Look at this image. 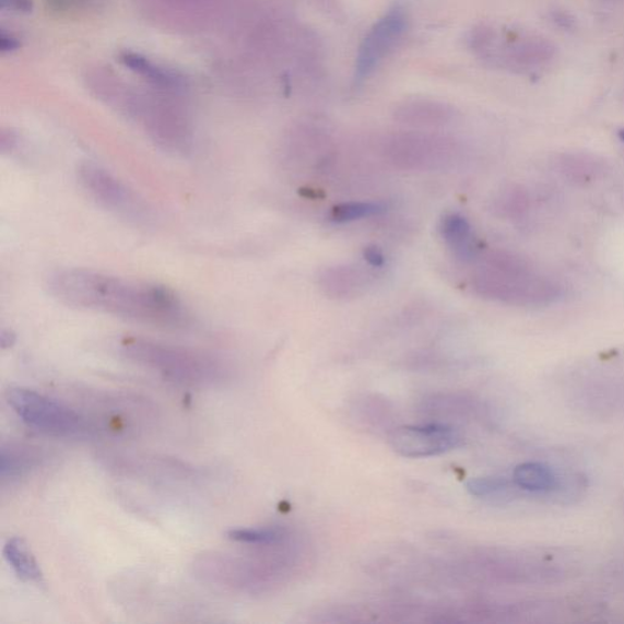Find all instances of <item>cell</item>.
<instances>
[{"label": "cell", "mask_w": 624, "mask_h": 624, "mask_svg": "<svg viewBox=\"0 0 624 624\" xmlns=\"http://www.w3.org/2000/svg\"><path fill=\"white\" fill-rule=\"evenodd\" d=\"M42 454L35 449L15 444H4L0 450V478L3 483L23 479L24 475L39 467Z\"/></svg>", "instance_id": "cell-13"}, {"label": "cell", "mask_w": 624, "mask_h": 624, "mask_svg": "<svg viewBox=\"0 0 624 624\" xmlns=\"http://www.w3.org/2000/svg\"><path fill=\"white\" fill-rule=\"evenodd\" d=\"M467 488L475 498H490L511 490V482L501 478H481L468 482Z\"/></svg>", "instance_id": "cell-17"}, {"label": "cell", "mask_w": 624, "mask_h": 624, "mask_svg": "<svg viewBox=\"0 0 624 624\" xmlns=\"http://www.w3.org/2000/svg\"><path fill=\"white\" fill-rule=\"evenodd\" d=\"M364 258L368 262L369 267L375 269H380L385 267L386 257L382 249L376 246H368L364 250Z\"/></svg>", "instance_id": "cell-18"}, {"label": "cell", "mask_w": 624, "mask_h": 624, "mask_svg": "<svg viewBox=\"0 0 624 624\" xmlns=\"http://www.w3.org/2000/svg\"><path fill=\"white\" fill-rule=\"evenodd\" d=\"M369 278L356 267L328 268L320 273L319 285L327 297L333 299L355 298L367 287Z\"/></svg>", "instance_id": "cell-11"}, {"label": "cell", "mask_w": 624, "mask_h": 624, "mask_svg": "<svg viewBox=\"0 0 624 624\" xmlns=\"http://www.w3.org/2000/svg\"><path fill=\"white\" fill-rule=\"evenodd\" d=\"M232 542L254 546H269L281 543L283 532L279 528H236L227 533Z\"/></svg>", "instance_id": "cell-15"}, {"label": "cell", "mask_w": 624, "mask_h": 624, "mask_svg": "<svg viewBox=\"0 0 624 624\" xmlns=\"http://www.w3.org/2000/svg\"><path fill=\"white\" fill-rule=\"evenodd\" d=\"M410 24L405 4L391 5L376 23L369 27L360 44L355 59L354 80L363 83L404 38Z\"/></svg>", "instance_id": "cell-6"}, {"label": "cell", "mask_w": 624, "mask_h": 624, "mask_svg": "<svg viewBox=\"0 0 624 624\" xmlns=\"http://www.w3.org/2000/svg\"><path fill=\"white\" fill-rule=\"evenodd\" d=\"M123 355L131 362L184 386H211L228 376V368L221 358L195 349L168 345L130 337L121 342Z\"/></svg>", "instance_id": "cell-3"}, {"label": "cell", "mask_w": 624, "mask_h": 624, "mask_svg": "<svg viewBox=\"0 0 624 624\" xmlns=\"http://www.w3.org/2000/svg\"><path fill=\"white\" fill-rule=\"evenodd\" d=\"M516 490L537 495L565 494L563 478L553 468L543 462H523L513 472Z\"/></svg>", "instance_id": "cell-10"}, {"label": "cell", "mask_w": 624, "mask_h": 624, "mask_svg": "<svg viewBox=\"0 0 624 624\" xmlns=\"http://www.w3.org/2000/svg\"><path fill=\"white\" fill-rule=\"evenodd\" d=\"M386 207L380 203L351 202L335 205L330 217L335 224H348L357 220L373 217L385 213Z\"/></svg>", "instance_id": "cell-16"}, {"label": "cell", "mask_w": 624, "mask_h": 624, "mask_svg": "<svg viewBox=\"0 0 624 624\" xmlns=\"http://www.w3.org/2000/svg\"><path fill=\"white\" fill-rule=\"evenodd\" d=\"M389 163L401 170H446L460 156V144L448 136L409 131L390 136L384 145Z\"/></svg>", "instance_id": "cell-5"}, {"label": "cell", "mask_w": 624, "mask_h": 624, "mask_svg": "<svg viewBox=\"0 0 624 624\" xmlns=\"http://www.w3.org/2000/svg\"><path fill=\"white\" fill-rule=\"evenodd\" d=\"M472 285L485 299L525 308L552 305L563 295L558 284L531 262L505 251L491 252L482 260Z\"/></svg>", "instance_id": "cell-2"}, {"label": "cell", "mask_w": 624, "mask_h": 624, "mask_svg": "<svg viewBox=\"0 0 624 624\" xmlns=\"http://www.w3.org/2000/svg\"><path fill=\"white\" fill-rule=\"evenodd\" d=\"M458 118L451 104L432 98H410L400 102L393 110V119L414 129H440Z\"/></svg>", "instance_id": "cell-9"}, {"label": "cell", "mask_w": 624, "mask_h": 624, "mask_svg": "<svg viewBox=\"0 0 624 624\" xmlns=\"http://www.w3.org/2000/svg\"><path fill=\"white\" fill-rule=\"evenodd\" d=\"M3 554L19 579L27 584H39L42 570L34 554L21 538H10L4 544Z\"/></svg>", "instance_id": "cell-14"}, {"label": "cell", "mask_w": 624, "mask_h": 624, "mask_svg": "<svg viewBox=\"0 0 624 624\" xmlns=\"http://www.w3.org/2000/svg\"><path fill=\"white\" fill-rule=\"evenodd\" d=\"M440 236L454 257L468 262L479 256V243L474 238L470 222L459 214L443 216L439 225Z\"/></svg>", "instance_id": "cell-12"}, {"label": "cell", "mask_w": 624, "mask_h": 624, "mask_svg": "<svg viewBox=\"0 0 624 624\" xmlns=\"http://www.w3.org/2000/svg\"><path fill=\"white\" fill-rule=\"evenodd\" d=\"M46 289L52 298L71 308L108 314L136 323L179 328L190 320L184 302L161 284L92 270L63 269L49 273Z\"/></svg>", "instance_id": "cell-1"}, {"label": "cell", "mask_w": 624, "mask_h": 624, "mask_svg": "<svg viewBox=\"0 0 624 624\" xmlns=\"http://www.w3.org/2000/svg\"><path fill=\"white\" fill-rule=\"evenodd\" d=\"M78 178L81 187L104 209L134 222L150 220L151 213L143 200L107 168L83 162L78 167Z\"/></svg>", "instance_id": "cell-7"}, {"label": "cell", "mask_w": 624, "mask_h": 624, "mask_svg": "<svg viewBox=\"0 0 624 624\" xmlns=\"http://www.w3.org/2000/svg\"><path fill=\"white\" fill-rule=\"evenodd\" d=\"M8 404L31 428L44 435L84 440L98 436L95 422L61 401L27 388H12L7 393Z\"/></svg>", "instance_id": "cell-4"}, {"label": "cell", "mask_w": 624, "mask_h": 624, "mask_svg": "<svg viewBox=\"0 0 624 624\" xmlns=\"http://www.w3.org/2000/svg\"><path fill=\"white\" fill-rule=\"evenodd\" d=\"M389 446L400 457H438L461 446L460 433L446 425L404 426L390 433Z\"/></svg>", "instance_id": "cell-8"}]
</instances>
